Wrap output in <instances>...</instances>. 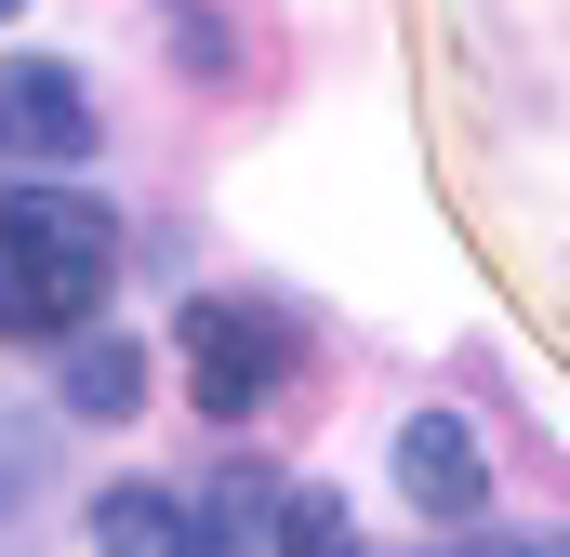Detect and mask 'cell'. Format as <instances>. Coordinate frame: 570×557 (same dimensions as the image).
Listing matches in <instances>:
<instances>
[{
    "label": "cell",
    "mask_w": 570,
    "mask_h": 557,
    "mask_svg": "<svg viewBox=\"0 0 570 557\" xmlns=\"http://www.w3.org/2000/svg\"><path fill=\"white\" fill-rule=\"evenodd\" d=\"M107 292H120V226H107V199L13 173V186H0V332H94Z\"/></svg>",
    "instance_id": "1"
},
{
    "label": "cell",
    "mask_w": 570,
    "mask_h": 557,
    "mask_svg": "<svg viewBox=\"0 0 570 557\" xmlns=\"http://www.w3.org/2000/svg\"><path fill=\"white\" fill-rule=\"evenodd\" d=\"M0 13H27V0H0Z\"/></svg>",
    "instance_id": "9"
},
{
    "label": "cell",
    "mask_w": 570,
    "mask_h": 557,
    "mask_svg": "<svg viewBox=\"0 0 570 557\" xmlns=\"http://www.w3.org/2000/svg\"><path fill=\"white\" fill-rule=\"evenodd\" d=\"M399 491H412L425 518H478V505H491V451L464 438V412H412L399 424Z\"/></svg>",
    "instance_id": "4"
},
{
    "label": "cell",
    "mask_w": 570,
    "mask_h": 557,
    "mask_svg": "<svg viewBox=\"0 0 570 557\" xmlns=\"http://www.w3.org/2000/svg\"><path fill=\"white\" fill-rule=\"evenodd\" d=\"M0 146L27 159H94V107L67 67H0Z\"/></svg>",
    "instance_id": "5"
},
{
    "label": "cell",
    "mask_w": 570,
    "mask_h": 557,
    "mask_svg": "<svg viewBox=\"0 0 570 557\" xmlns=\"http://www.w3.org/2000/svg\"><path fill=\"white\" fill-rule=\"evenodd\" d=\"M67 412H80V424H120V412H146V345L94 332V345L67 359Z\"/></svg>",
    "instance_id": "6"
},
{
    "label": "cell",
    "mask_w": 570,
    "mask_h": 557,
    "mask_svg": "<svg viewBox=\"0 0 570 557\" xmlns=\"http://www.w3.org/2000/svg\"><path fill=\"white\" fill-rule=\"evenodd\" d=\"M464 557H558V545H464Z\"/></svg>",
    "instance_id": "8"
},
{
    "label": "cell",
    "mask_w": 570,
    "mask_h": 557,
    "mask_svg": "<svg viewBox=\"0 0 570 557\" xmlns=\"http://www.w3.org/2000/svg\"><path fill=\"white\" fill-rule=\"evenodd\" d=\"M94 557H226V531H213V491H159V478L94 491Z\"/></svg>",
    "instance_id": "3"
},
{
    "label": "cell",
    "mask_w": 570,
    "mask_h": 557,
    "mask_svg": "<svg viewBox=\"0 0 570 557\" xmlns=\"http://www.w3.org/2000/svg\"><path fill=\"white\" fill-rule=\"evenodd\" d=\"M173 359H186V399L213 424H239V412H266L292 385V319L279 305H239V292H199L186 319H173Z\"/></svg>",
    "instance_id": "2"
},
{
    "label": "cell",
    "mask_w": 570,
    "mask_h": 557,
    "mask_svg": "<svg viewBox=\"0 0 570 557\" xmlns=\"http://www.w3.org/2000/svg\"><path fill=\"white\" fill-rule=\"evenodd\" d=\"M279 557H358V505L345 491H292L279 505Z\"/></svg>",
    "instance_id": "7"
}]
</instances>
